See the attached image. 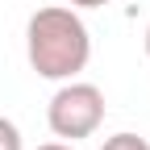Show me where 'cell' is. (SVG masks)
Returning <instances> with one entry per match:
<instances>
[{
  "mask_svg": "<svg viewBox=\"0 0 150 150\" xmlns=\"http://www.w3.org/2000/svg\"><path fill=\"white\" fill-rule=\"evenodd\" d=\"M25 54L42 79H54V83L75 79L92 59V33L83 25L79 8L71 4L38 8L25 21Z\"/></svg>",
  "mask_w": 150,
  "mask_h": 150,
  "instance_id": "cell-1",
  "label": "cell"
},
{
  "mask_svg": "<svg viewBox=\"0 0 150 150\" xmlns=\"http://www.w3.org/2000/svg\"><path fill=\"white\" fill-rule=\"evenodd\" d=\"M46 125L59 142H83L104 125V92L83 79H63L46 104Z\"/></svg>",
  "mask_w": 150,
  "mask_h": 150,
  "instance_id": "cell-2",
  "label": "cell"
},
{
  "mask_svg": "<svg viewBox=\"0 0 150 150\" xmlns=\"http://www.w3.org/2000/svg\"><path fill=\"white\" fill-rule=\"evenodd\" d=\"M100 150H150V142L138 134H112V138H104Z\"/></svg>",
  "mask_w": 150,
  "mask_h": 150,
  "instance_id": "cell-3",
  "label": "cell"
},
{
  "mask_svg": "<svg viewBox=\"0 0 150 150\" xmlns=\"http://www.w3.org/2000/svg\"><path fill=\"white\" fill-rule=\"evenodd\" d=\"M0 150H25L21 129H17V121H8V117H0Z\"/></svg>",
  "mask_w": 150,
  "mask_h": 150,
  "instance_id": "cell-4",
  "label": "cell"
},
{
  "mask_svg": "<svg viewBox=\"0 0 150 150\" xmlns=\"http://www.w3.org/2000/svg\"><path fill=\"white\" fill-rule=\"evenodd\" d=\"M67 4H71V8H104L108 0H67Z\"/></svg>",
  "mask_w": 150,
  "mask_h": 150,
  "instance_id": "cell-5",
  "label": "cell"
},
{
  "mask_svg": "<svg viewBox=\"0 0 150 150\" xmlns=\"http://www.w3.org/2000/svg\"><path fill=\"white\" fill-rule=\"evenodd\" d=\"M38 150H75V146H71V142H42Z\"/></svg>",
  "mask_w": 150,
  "mask_h": 150,
  "instance_id": "cell-6",
  "label": "cell"
},
{
  "mask_svg": "<svg viewBox=\"0 0 150 150\" xmlns=\"http://www.w3.org/2000/svg\"><path fill=\"white\" fill-rule=\"evenodd\" d=\"M142 42H146V59H150V25H146V33H142Z\"/></svg>",
  "mask_w": 150,
  "mask_h": 150,
  "instance_id": "cell-7",
  "label": "cell"
}]
</instances>
